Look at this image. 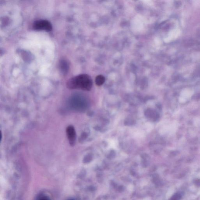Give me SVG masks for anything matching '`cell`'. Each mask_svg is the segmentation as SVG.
Returning a JSON list of instances; mask_svg holds the SVG:
<instances>
[{
  "label": "cell",
  "instance_id": "6da1fadb",
  "mask_svg": "<svg viewBox=\"0 0 200 200\" xmlns=\"http://www.w3.org/2000/svg\"><path fill=\"white\" fill-rule=\"evenodd\" d=\"M93 82L90 76L87 74L78 75L70 79L67 84L70 89H81L90 91L92 86Z\"/></svg>",
  "mask_w": 200,
  "mask_h": 200
},
{
  "label": "cell",
  "instance_id": "7a4b0ae2",
  "mask_svg": "<svg viewBox=\"0 0 200 200\" xmlns=\"http://www.w3.org/2000/svg\"><path fill=\"white\" fill-rule=\"evenodd\" d=\"M33 28L37 30H44L50 31L52 30V24L47 20H39L35 22L33 25Z\"/></svg>",
  "mask_w": 200,
  "mask_h": 200
},
{
  "label": "cell",
  "instance_id": "3957f363",
  "mask_svg": "<svg viewBox=\"0 0 200 200\" xmlns=\"http://www.w3.org/2000/svg\"><path fill=\"white\" fill-rule=\"evenodd\" d=\"M66 134L70 144L73 146L76 142V134L74 127L72 125L68 126L66 129Z\"/></svg>",
  "mask_w": 200,
  "mask_h": 200
},
{
  "label": "cell",
  "instance_id": "277c9868",
  "mask_svg": "<svg viewBox=\"0 0 200 200\" xmlns=\"http://www.w3.org/2000/svg\"><path fill=\"white\" fill-rule=\"evenodd\" d=\"M105 79L102 75H99L96 78V83L98 86H100L104 83Z\"/></svg>",
  "mask_w": 200,
  "mask_h": 200
},
{
  "label": "cell",
  "instance_id": "5b68a950",
  "mask_svg": "<svg viewBox=\"0 0 200 200\" xmlns=\"http://www.w3.org/2000/svg\"><path fill=\"white\" fill-rule=\"evenodd\" d=\"M182 196L179 193H175L169 200H180L181 199Z\"/></svg>",
  "mask_w": 200,
  "mask_h": 200
},
{
  "label": "cell",
  "instance_id": "8992f818",
  "mask_svg": "<svg viewBox=\"0 0 200 200\" xmlns=\"http://www.w3.org/2000/svg\"><path fill=\"white\" fill-rule=\"evenodd\" d=\"M37 200H51L49 197L46 196H41L38 198Z\"/></svg>",
  "mask_w": 200,
  "mask_h": 200
},
{
  "label": "cell",
  "instance_id": "52a82bcc",
  "mask_svg": "<svg viewBox=\"0 0 200 200\" xmlns=\"http://www.w3.org/2000/svg\"><path fill=\"white\" fill-rule=\"evenodd\" d=\"M69 200H73V199H69Z\"/></svg>",
  "mask_w": 200,
  "mask_h": 200
}]
</instances>
